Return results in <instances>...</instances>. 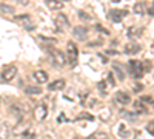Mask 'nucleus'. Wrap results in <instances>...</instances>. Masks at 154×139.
<instances>
[{
	"mask_svg": "<svg viewBox=\"0 0 154 139\" xmlns=\"http://www.w3.org/2000/svg\"><path fill=\"white\" fill-rule=\"evenodd\" d=\"M17 2L22 3V5H26V3H28V0H17Z\"/></svg>",
	"mask_w": 154,
	"mask_h": 139,
	"instance_id": "29",
	"label": "nucleus"
},
{
	"mask_svg": "<svg viewBox=\"0 0 154 139\" xmlns=\"http://www.w3.org/2000/svg\"><path fill=\"white\" fill-rule=\"evenodd\" d=\"M88 139H108V134L105 131H96V133H93L91 136H89Z\"/></svg>",
	"mask_w": 154,
	"mask_h": 139,
	"instance_id": "15",
	"label": "nucleus"
},
{
	"mask_svg": "<svg viewBox=\"0 0 154 139\" xmlns=\"http://www.w3.org/2000/svg\"><path fill=\"white\" fill-rule=\"evenodd\" d=\"M56 27H57L59 30H65V28H68V27H69L68 17H66L65 14H59V16L56 17Z\"/></svg>",
	"mask_w": 154,
	"mask_h": 139,
	"instance_id": "9",
	"label": "nucleus"
},
{
	"mask_svg": "<svg viewBox=\"0 0 154 139\" xmlns=\"http://www.w3.org/2000/svg\"><path fill=\"white\" fill-rule=\"evenodd\" d=\"M126 34H128V37H131V39H136V37H140V36H142V28H139V27H131V28H128Z\"/></svg>",
	"mask_w": 154,
	"mask_h": 139,
	"instance_id": "13",
	"label": "nucleus"
},
{
	"mask_svg": "<svg viewBox=\"0 0 154 139\" xmlns=\"http://www.w3.org/2000/svg\"><path fill=\"white\" fill-rule=\"evenodd\" d=\"M96 28H97L99 31H102V33H103L105 36H108V34H109V33H108V30H106V28H102V27H100V25H97V27H96Z\"/></svg>",
	"mask_w": 154,
	"mask_h": 139,
	"instance_id": "25",
	"label": "nucleus"
},
{
	"mask_svg": "<svg viewBox=\"0 0 154 139\" xmlns=\"http://www.w3.org/2000/svg\"><path fill=\"white\" fill-rule=\"evenodd\" d=\"M0 12H3V14H12L14 12V8H11L8 5H2L0 3Z\"/></svg>",
	"mask_w": 154,
	"mask_h": 139,
	"instance_id": "17",
	"label": "nucleus"
},
{
	"mask_svg": "<svg viewBox=\"0 0 154 139\" xmlns=\"http://www.w3.org/2000/svg\"><path fill=\"white\" fill-rule=\"evenodd\" d=\"M16 74H17L16 65H8V67H5V70L2 71V79L6 81V82H9V81H12V79L16 77Z\"/></svg>",
	"mask_w": 154,
	"mask_h": 139,
	"instance_id": "4",
	"label": "nucleus"
},
{
	"mask_svg": "<svg viewBox=\"0 0 154 139\" xmlns=\"http://www.w3.org/2000/svg\"><path fill=\"white\" fill-rule=\"evenodd\" d=\"M126 16H128V11H126V9H111V11L108 12V19H109L111 22H116V23L122 22Z\"/></svg>",
	"mask_w": 154,
	"mask_h": 139,
	"instance_id": "3",
	"label": "nucleus"
},
{
	"mask_svg": "<svg viewBox=\"0 0 154 139\" xmlns=\"http://www.w3.org/2000/svg\"><path fill=\"white\" fill-rule=\"evenodd\" d=\"M108 81H109V85L112 87V85H114V79H112V74H111V73L108 74Z\"/></svg>",
	"mask_w": 154,
	"mask_h": 139,
	"instance_id": "28",
	"label": "nucleus"
},
{
	"mask_svg": "<svg viewBox=\"0 0 154 139\" xmlns=\"http://www.w3.org/2000/svg\"><path fill=\"white\" fill-rule=\"evenodd\" d=\"M32 76H34V79L38 82V84H43V82H48V74L43 71V70H35L34 73H32Z\"/></svg>",
	"mask_w": 154,
	"mask_h": 139,
	"instance_id": "10",
	"label": "nucleus"
},
{
	"mask_svg": "<svg viewBox=\"0 0 154 139\" xmlns=\"http://www.w3.org/2000/svg\"><path fill=\"white\" fill-rule=\"evenodd\" d=\"M79 16H80V17H83V19H86V20H89V19H91V17H89L88 14H85L83 11H80V12H79Z\"/></svg>",
	"mask_w": 154,
	"mask_h": 139,
	"instance_id": "27",
	"label": "nucleus"
},
{
	"mask_svg": "<svg viewBox=\"0 0 154 139\" xmlns=\"http://www.w3.org/2000/svg\"><path fill=\"white\" fill-rule=\"evenodd\" d=\"M120 136H122V137H126V136H130L128 133H125V127H123V125H120Z\"/></svg>",
	"mask_w": 154,
	"mask_h": 139,
	"instance_id": "26",
	"label": "nucleus"
},
{
	"mask_svg": "<svg viewBox=\"0 0 154 139\" xmlns=\"http://www.w3.org/2000/svg\"><path fill=\"white\" fill-rule=\"evenodd\" d=\"M46 116H48V107L45 104H38L34 110V118L37 121H43L46 119Z\"/></svg>",
	"mask_w": 154,
	"mask_h": 139,
	"instance_id": "5",
	"label": "nucleus"
},
{
	"mask_svg": "<svg viewBox=\"0 0 154 139\" xmlns=\"http://www.w3.org/2000/svg\"><path fill=\"white\" fill-rule=\"evenodd\" d=\"M149 14H151V16H154V9H149Z\"/></svg>",
	"mask_w": 154,
	"mask_h": 139,
	"instance_id": "31",
	"label": "nucleus"
},
{
	"mask_svg": "<svg viewBox=\"0 0 154 139\" xmlns=\"http://www.w3.org/2000/svg\"><path fill=\"white\" fill-rule=\"evenodd\" d=\"M116 100L122 105H128L131 102V94L126 93V91H117L116 93Z\"/></svg>",
	"mask_w": 154,
	"mask_h": 139,
	"instance_id": "7",
	"label": "nucleus"
},
{
	"mask_svg": "<svg viewBox=\"0 0 154 139\" xmlns=\"http://www.w3.org/2000/svg\"><path fill=\"white\" fill-rule=\"evenodd\" d=\"M48 88L51 91H59V90H63L65 88V81L63 79H59V81H54V82H51L48 85Z\"/></svg>",
	"mask_w": 154,
	"mask_h": 139,
	"instance_id": "12",
	"label": "nucleus"
},
{
	"mask_svg": "<svg viewBox=\"0 0 154 139\" xmlns=\"http://www.w3.org/2000/svg\"><path fill=\"white\" fill-rule=\"evenodd\" d=\"M97 87H99V90L103 93V94H106V84H105V81H100L99 84H97Z\"/></svg>",
	"mask_w": 154,
	"mask_h": 139,
	"instance_id": "21",
	"label": "nucleus"
},
{
	"mask_svg": "<svg viewBox=\"0 0 154 139\" xmlns=\"http://www.w3.org/2000/svg\"><path fill=\"white\" fill-rule=\"evenodd\" d=\"M8 136H9V127L8 125H3L0 128V139H8Z\"/></svg>",
	"mask_w": 154,
	"mask_h": 139,
	"instance_id": "16",
	"label": "nucleus"
},
{
	"mask_svg": "<svg viewBox=\"0 0 154 139\" xmlns=\"http://www.w3.org/2000/svg\"><path fill=\"white\" fill-rule=\"evenodd\" d=\"M49 53H51V56L54 57V60H56V64L57 65H65L66 64V56L63 54L60 49H49Z\"/></svg>",
	"mask_w": 154,
	"mask_h": 139,
	"instance_id": "6",
	"label": "nucleus"
},
{
	"mask_svg": "<svg viewBox=\"0 0 154 139\" xmlns=\"http://www.w3.org/2000/svg\"><path fill=\"white\" fill-rule=\"evenodd\" d=\"M152 48H154V43H152Z\"/></svg>",
	"mask_w": 154,
	"mask_h": 139,
	"instance_id": "33",
	"label": "nucleus"
},
{
	"mask_svg": "<svg viewBox=\"0 0 154 139\" xmlns=\"http://www.w3.org/2000/svg\"><path fill=\"white\" fill-rule=\"evenodd\" d=\"M139 51H140V45L136 43V42H131V43L125 45V53L126 54H137Z\"/></svg>",
	"mask_w": 154,
	"mask_h": 139,
	"instance_id": "11",
	"label": "nucleus"
},
{
	"mask_svg": "<svg viewBox=\"0 0 154 139\" xmlns=\"http://www.w3.org/2000/svg\"><path fill=\"white\" fill-rule=\"evenodd\" d=\"M77 57H79V49H77V45L74 42H68L66 43V60L71 65H74L77 62Z\"/></svg>",
	"mask_w": 154,
	"mask_h": 139,
	"instance_id": "2",
	"label": "nucleus"
},
{
	"mask_svg": "<svg viewBox=\"0 0 154 139\" xmlns=\"http://www.w3.org/2000/svg\"><path fill=\"white\" fill-rule=\"evenodd\" d=\"M46 6L54 11V9H62L63 3H62V0H46Z\"/></svg>",
	"mask_w": 154,
	"mask_h": 139,
	"instance_id": "14",
	"label": "nucleus"
},
{
	"mask_svg": "<svg viewBox=\"0 0 154 139\" xmlns=\"http://www.w3.org/2000/svg\"><path fill=\"white\" fill-rule=\"evenodd\" d=\"M72 34H74L75 39H79V40H86V37H88V30H86L85 27H74Z\"/></svg>",
	"mask_w": 154,
	"mask_h": 139,
	"instance_id": "8",
	"label": "nucleus"
},
{
	"mask_svg": "<svg viewBox=\"0 0 154 139\" xmlns=\"http://www.w3.org/2000/svg\"><path fill=\"white\" fill-rule=\"evenodd\" d=\"M146 131H148L149 134H154V121L148 122V125H146Z\"/></svg>",
	"mask_w": 154,
	"mask_h": 139,
	"instance_id": "23",
	"label": "nucleus"
},
{
	"mask_svg": "<svg viewBox=\"0 0 154 139\" xmlns=\"http://www.w3.org/2000/svg\"><path fill=\"white\" fill-rule=\"evenodd\" d=\"M145 5L143 3H136L134 5V12H136V14H143V12H145Z\"/></svg>",
	"mask_w": 154,
	"mask_h": 139,
	"instance_id": "19",
	"label": "nucleus"
},
{
	"mask_svg": "<svg viewBox=\"0 0 154 139\" xmlns=\"http://www.w3.org/2000/svg\"><path fill=\"white\" fill-rule=\"evenodd\" d=\"M77 119H86V121H94V116L89 115V113H80L79 116H77Z\"/></svg>",
	"mask_w": 154,
	"mask_h": 139,
	"instance_id": "20",
	"label": "nucleus"
},
{
	"mask_svg": "<svg viewBox=\"0 0 154 139\" xmlns=\"http://www.w3.org/2000/svg\"><path fill=\"white\" fill-rule=\"evenodd\" d=\"M114 71H116V74L119 76V79H120V81H123V77H125V76H123V73L120 71V67H117V65H114Z\"/></svg>",
	"mask_w": 154,
	"mask_h": 139,
	"instance_id": "22",
	"label": "nucleus"
},
{
	"mask_svg": "<svg viewBox=\"0 0 154 139\" xmlns=\"http://www.w3.org/2000/svg\"><path fill=\"white\" fill-rule=\"evenodd\" d=\"M112 2H120V0H112Z\"/></svg>",
	"mask_w": 154,
	"mask_h": 139,
	"instance_id": "32",
	"label": "nucleus"
},
{
	"mask_svg": "<svg viewBox=\"0 0 154 139\" xmlns=\"http://www.w3.org/2000/svg\"><path fill=\"white\" fill-rule=\"evenodd\" d=\"M130 74L133 76L134 79H140L143 77L145 74V68H143V64L140 60H130Z\"/></svg>",
	"mask_w": 154,
	"mask_h": 139,
	"instance_id": "1",
	"label": "nucleus"
},
{
	"mask_svg": "<svg viewBox=\"0 0 154 139\" xmlns=\"http://www.w3.org/2000/svg\"><path fill=\"white\" fill-rule=\"evenodd\" d=\"M65 121V115H60V118H59V122H63Z\"/></svg>",
	"mask_w": 154,
	"mask_h": 139,
	"instance_id": "30",
	"label": "nucleus"
},
{
	"mask_svg": "<svg viewBox=\"0 0 154 139\" xmlns=\"http://www.w3.org/2000/svg\"><path fill=\"white\" fill-rule=\"evenodd\" d=\"M16 22H25V20H29V16L28 14H23V16H17L16 19H14Z\"/></svg>",
	"mask_w": 154,
	"mask_h": 139,
	"instance_id": "24",
	"label": "nucleus"
},
{
	"mask_svg": "<svg viewBox=\"0 0 154 139\" xmlns=\"http://www.w3.org/2000/svg\"><path fill=\"white\" fill-rule=\"evenodd\" d=\"M26 93L28 94H40L42 93V88H38V87H28L26 88Z\"/></svg>",
	"mask_w": 154,
	"mask_h": 139,
	"instance_id": "18",
	"label": "nucleus"
}]
</instances>
